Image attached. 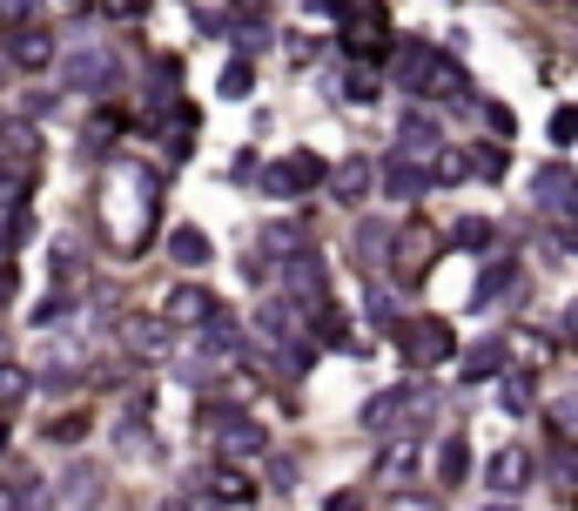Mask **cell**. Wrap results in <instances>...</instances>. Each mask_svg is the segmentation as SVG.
Listing matches in <instances>:
<instances>
[{"instance_id": "obj_25", "label": "cell", "mask_w": 578, "mask_h": 511, "mask_svg": "<svg viewBox=\"0 0 578 511\" xmlns=\"http://www.w3.org/2000/svg\"><path fill=\"white\" fill-rule=\"evenodd\" d=\"M471 478V445L464 438H444L438 445V484H464Z\"/></svg>"}, {"instance_id": "obj_26", "label": "cell", "mask_w": 578, "mask_h": 511, "mask_svg": "<svg viewBox=\"0 0 578 511\" xmlns=\"http://www.w3.org/2000/svg\"><path fill=\"white\" fill-rule=\"evenodd\" d=\"M383 249H390V229H383V222H364V229H357V263L377 270V263H383Z\"/></svg>"}, {"instance_id": "obj_2", "label": "cell", "mask_w": 578, "mask_h": 511, "mask_svg": "<svg viewBox=\"0 0 578 511\" xmlns=\"http://www.w3.org/2000/svg\"><path fill=\"white\" fill-rule=\"evenodd\" d=\"M115 336H122L128 357L161 364V357H169V344H176V323H169V316H148V310H122V316H115Z\"/></svg>"}, {"instance_id": "obj_17", "label": "cell", "mask_w": 578, "mask_h": 511, "mask_svg": "<svg viewBox=\"0 0 578 511\" xmlns=\"http://www.w3.org/2000/svg\"><path fill=\"white\" fill-rule=\"evenodd\" d=\"M0 161H8V168H28V176H34V161H41V135H34L28 122H8V128H0Z\"/></svg>"}, {"instance_id": "obj_42", "label": "cell", "mask_w": 578, "mask_h": 511, "mask_svg": "<svg viewBox=\"0 0 578 511\" xmlns=\"http://www.w3.org/2000/svg\"><path fill=\"white\" fill-rule=\"evenodd\" d=\"M558 336H565V344H578V303H571L565 316H558Z\"/></svg>"}, {"instance_id": "obj_6", "label": "cell", "mask_w": 578, "mask_h": 511, "mask_svg": "<svg viewBox=\"0 0 578 511\" xmlns=\"http://www.w3.org/2000/svg\"><path fill=\"white\" fill-rule=\"evenodd\" d=\"M61 74H67V88H81V95H102V88H115V54L102 48V41H88V48H74L67 61H61Z\"/></svg>"}, {"instance_id": "obj_13", "label": "cell", "mask_w": 578, "mask_h": 511, "mask_svg": "<svg viewBox=\"0 0 578 511\" xmlns=\"http://www.w3.org/2000/svg\"><path fill=\"white\" fill-rule=\"evenodd\" d=\"M438 48H424V41H403V54H397V81H403V88L410 95H424L431 88V74H438Z\"/></svg>"}, {"instance_id": "obj_39", "label": "cell", "mask_w": 578, "mask_h": 511, "mask_svg": "<svg viewBox=\"0 0 578 511\" xmlns=\"http://www.w3.org/2000/svg\"><path fill=\"white\" fill-rule=\"evenodd\" d=\"M484 122H491V128H498V135L512 142V108H498V102H484Z\"/></svg>"}, {"instance_id": "obj_36", "label": "cell", "mask_w": 578, "mask_h": 511, "mask_svg": "<svg viewBox=\"0 0 578 511\" xmlns=\"http://www.w3.org/2000/svg\"><path fill=\"white\" fill-rule=\"evenodd\" d=\"M383 511H438V498H424V491H397Z\"/></svg>"}, {"instance_id": "obj_18", "label": "cell", "mask_w": 578, "mask_h": 511, "mask_svg": "<svg viewBox=\"0 0 578 511\" xmlns=\"http://www.w3.org/2000/svg\"><path fill=\"white\" fill-rule=\"evenodd\" d=\"M505 290H518V263H512V255H491L484 277H477V290H471V303H477V310H491Z\"/></svg>"}, {"instance_id": "obj_30", "label": "cell", "mask_w": 578, "mask_h": 511, "mask_svg": "<svg viewBox=\"0 0 578 511\" xmlns=\"http://www.w3.org/2000/svg\"><path fill=\"white\" fill-rule=\"evenodd\" d=\"M250 88H256V67H250V61H229V67H222V95H229V102H242Z\"/></svg>"}, {"instance_id": "obj_14", "label": "cell", "mask_w": 578, "mask_h": 511, "mask_svg": "<svg viewBox=\"0 0 578 511\" xmlns=\"http://www.w3.org/2000/svg\"><path fill=\"white\" fill-rule=\"evenodd\" d=\"M370 182H377L370 155H350V161L329 168V196H337V202H364V196H370Z\"/></svg>"}, {"instance_id": "obj_29", "label": "cell", "mask_w": 578, "mask_h": 511, "mask_svg": "<svg viewBox=\"0 0 578 511\" xmlns=\"http://www.w3.org/2000/svg\"><path fill=\"white\" fill-rule=\"evenodd\" d=\"M471 176L498 182V176H505V148H498V142H477V148H471Z\"/></svg>"}, {"instance_id": "obj_16", "label": "cell", "mask_w": 578, "mask_h": 511, "mask_svg": "<svg viewBox=\"0 0 578 511\" xmlns=\"http://www.w3.org/2000/svg\"><path fill=\"white\" fill-rule=\"evenodd\" d=\"M8 61H14V67H48V61H54V34H41V28L21 21V28L8 34Z\"/></svg>"}, {"instance_id": "obj_48", "label": "cell", "mask_w": 578, "mask_h": 511, "mask_svg": "<svg viewBox=\"0 0 578 511\" xmlns=\"http://www.w3.org/2000/svg\"><path fill=\"white\" fill-rule=\"evenodd\" d=\"M0 451H8V410H0Z\"/></svg>"}, {"instance_id": "obj_31", "label": "cell", "mask_w": 578, "mask_h": 511, "mask_svg": "<svg viewBox=\"0 0 578 511\" xmlns=\"http://www.w3.org/2000/svg\"><path fill=\"white\" fill-rule=\"evenodd\" d=\"M81 438H88V417H81V410H67V417L48 424V445H81Z\"/></svg>"}, {"instance_id": "obj_11", "label": "cell", "mask_w": 578, "mask_h": 511, "mask_svg": "<svg viewBox=\"0 0 578 511\" xmlns=\"http://www.w3.org/2000/svg\"><path fill=\"white\" fill-rule=\"evenodd\" d=\"M276 270H283V283L296 290L290 303H323V255H316V249H296L290 263H276Z\"/></svg>"}, {"instance_id": "obj_33", "label": "cell", "mask_w": 578, "mask_h": 511, "mask_svg": "<svg viewBox=\"0 0 578 511\" xmlns=\"http://www.w3.org/2000/svg\"><path fill=\"white\" fill-rule=\"evenodd\" d=\"M551 431H558L565 445H578V397H558V404H551Z\"/></svg>"}, {"instance_id": "obj_23", "label": "cell", "mask_w": 578, "mask_h": 511, "mask_svg": "<svg viewBox=\"0 0 578 511\" xmlns=\"http://www.w3.org/2000/svg\"><path fill=\"white\" fill-rule=\"evenodd\" d=\"M209 498H216V504H250V498H256V478H242L235 465H216V471H209Z\"/></svg>"}, {"instance_id": "obj_21", "label": "cell", "mask_w": 578, "mask_h": 511, "mask_svg": "<svg viewBox=\"0 0 578 511\" xmlns=\"http://www.w3.org/2000/svg\"><path fill=\"white\" fill-rule=\"evenodd\" d=\"M431 249H438L431 229H403V236H397V270H403V277H424V270H431Z\"/></svg>"}, {"instance_id": "obj_20", "label": "cell", "mask_w": 578, "mask_h": 511, "mask_svg": "<svg viewBox=\"0 0 578 511\" xmlns=\"http://www.w3.org/2000/svg\"><path fill=\"white\" fill-rule=\"evenodd\" d=\"M505 357H512V351L498 344V336H484V344H471V351H464V377H471V384L505 377Z\"/></svg>"}, {"instance_id": "obj_8", "label": "cell", "mask_w": 578, "mask_h": 511, "mask_svg": "<svg viewBox=\"0 0 578 511\" xmlns=\"http://www.w3.org/2000/svg\"><path fill=\"white\" fill-rule=\"evenodd\" d=\"M48 511H102V471H61V484H48Z\"/></svg>"}, {"instance_id": "obj_22", "label": "cell", "mask_w": 578, "mask_h": 511, "mask_svg": "<svg viewBox=\"0 0 578 511\" xmlns=\"http://www.w3.org/2000/svg\"><path fill=\"white\" fill-rule=\"evenodd\" d=\"M256 249H263V263H290V255H296V249H309V242H303V229H296V222H263Z\"/></svg>"}, {"instance_id": "obj_12", "label": "cell", "mask_w": 578, "mask_h": 511, "mask_svg": "<svg viewBox=\"0 0 578 511\" xmlns=\"http://www.w3.org/2000/svg\"><path fill=\"white\" fill-rule=\"evenodd\" d=\"M532 196H538V209H558V216H571V202H578V176H571V168H538V176H532Z\"/></svg>"}, {"instance_id": "obj_38", "label": "cell", "mask_w": 578, "mask_h": 511, "mask_svg": "<svg viewBox=\"0 0 578 511\" xmlns=\"http://www.w3.org/2000/svg\"><path fill=\"white\" fill-rule=\"evenodd\" d=\"M505 404L525 410V404H532V377H505Z\"/></svg>"}, {"instance_id": "obj_3", "label": "cell", "mask_w": 578, "mask_h": 511, "mask_svg": "<svg viewBox=\"0 0 578 511\" xmlns=\"http://www.w3.org/2000/svg\"><path fill=\"white\" fill-rule=\"evenodd\" d=\"M364 424H370V431H397V424H431V390H418V384L377 390V397L364 404Z\"/></svg>"}, {"instance_id": "obj_49", "label": "cell", "mask_w": 578, "mask_h": 511, "mask_svg": "<svg viewBox=\"0 0 578 511\" xmlns=\"http://www.w3.org/2000/svg\"><path fill=\"white\" fill-rule=\"evenodd\" d=\"M161 511H189V504H182V498H176V504H161Z\"/></svg>"}, {"instance_id": "obj_32", "label": "cell", "mask_w": 578, "mask_h": 511, "mask_svg": "<svg viewBox=\"0 0 578 511\" xmlns=\"http://www.w3.org/2000/svg\"><path fill=\"white\" fill-rule=\"evenodd\" d=\"M451 242H458V249H491V222H484V216H464V222L451 229Z\"/></svg>"}, {"instance_id": "obj_4", "label": "cell", "mask_w": 578, "mask_h": 511, "mask_svg": "<svg viewBox=\"0 0 578 511\" xmlns=\"http://www.w3.org/2000/svg\"><path fill=\"white\" fill-rule=\"evenodd\" d=\"M316 182H329V176H323V161L303 155V148L263 161V196H276V202H290V196H303V189H316Z\"/></svg>"}, {"instance_id": "obj_40", "label": "cell", "mask_w": 578, "mask_h": 511, "mask_svg": "<svg viewBox=\"0 0 578 511\" xmlns=\"http://www.w3.org/2000/svg\"><path fill=\"white\" fill-rule=\"evenodd\" d=\"M28 14H34V0H0V21H14V28H21Z\"/></svg>"}, {"instance_id": "obj_7", "label": "cell", "mask_w": 578, "mask_h": 511, "mask_svg": "<svg viewBox=\"0 0 578 511\" xmlns=\"http://www.w3.org/2000/svg\"><path fill=\"white\" fill-rule=\"evenodd\" d=\"M484 484H491V498H518V491L532 484V451H525V445L491 451V465H484Z\"/></svg>"}, {"instance_id": "obj_27", "label": "cell", "mask_w": 578, "mask_h": 511, "mask_svg": "<svg viewBox=\"0 0 578 511\" xmlns=\"http://www.w3.org/2000/svg\"><path fill=\"white\" fill-rule=\"evenodd\" d=\"M410 465H418V445H410V438H403V445H390V451L377 458V471H383L390 484H403V478H410Z\"/></svg>"}, {"instance_id": "obj_46", "label": "cell", "mask_w": 578, "mask_h": 511, "mask_svg": "<svg viewBox=\"0 0 578 511\" xmlns=\"http://www.w3.org/2000/svg\"><path fill=\"white\" fill-rule=\"evenodd\" d=\"M558 242H565V249H571V255H578V229H558Z\"/></svg>"}, {"instance_id": "obj_37", "label": "cell", "mask_w": 578, "mask_h": 511, "mask_svg": "<svg viewBox=\"0 0 578 511\" xmlns=\"http://www.w3.org/2000/svg\"><path fill=\"white\" fill-rule=\"evenodd\" d=\"M344 102H377V81H370V74H350V81H344Z\"/></svg>"}, {"instance_id": "obj_15", "label": "cell", "mask_w": 578, "mask_h": 511, "mask_svg": "<svg viewBox=\"0 0 578 511\" xmlns=\"http://www.w3.org/2000/svg\"><path fill=\"white\" fill-rule=\"evenodd\" d=\"M216 296L209 290H196V283H182V290H169V310H161V316H169V323H216Z\"/></svg>"}, {"instance_id": "obj_47", "label": "cell", "mask_w": 578, "mask_h": 511, "mask_svg": "<svg viewBox=\"0 0 578 511\" xmlns=\"http://www.w3.org/2000/svg\"><path fill=\"white\" fill-rule=\"evenodd\" d=\"M484 511H518V504H512V498H491V504H484Z\"/></svg>"}, {"instance_id": "obj_44", "label": "cell", "mask_w": 578, "mask_h": 511, "mask_svg": "<svg viewBox=\"0 0 578 511\" xmlns=\"http://www.w3.org/2000/svg\"><path fill=\"white\" fill-rule=\"evenodd\" d=\"M309 14H344V0H309Z\"/></svg>"}, {"instance_id": "obj_34", "label": "cell", "mask_w": 578, "mask_h": 511, "mask_svg": "<svg viewBox=\"0 0 578 511\" xmlns=\"http://www.w3.org/2000/svg\"><path fill=\"white\" fill-rule=\"evenodd\" d=\"M431 176H438V182H464V176H471V155H458V148H444V155L431 161Z\"/></svg>"}, {"instance_id": "obj_35", "label": "cell", "mask_w": 578, "mask_h": 511, "mask_svg": "<svg viewBox=\"0 0 578 511\" xmlns=\"http://www.w3.org/2000/svg\"><path fill=\"white\" fill-rule=\"evenodd\" d=\"M551 142H558V148L578 142V108H558V115H551Z\"/></svg>"}, {"instance_id": "obj_45", "label": "cell", "mask_w": 578, "mask_h": 511, "mask_svg": "<svg viewBox=\"0 0 578 511\" xmlns=\"http://www.w3.org/2000/svg\"><path fill=\"white\" fill-rule=\"evenodd\" d=\"M0 303H14V270H0Z\"/></svg>"}, {"instance_id": "obj_43", "label": "cell", "mask_w": 578, "mask_h": 511, "mask_svg": "<svg viewBox=\"0 0 578 511\" xmlns=\"http://www.w3.org/2000/svg\"><path fill=\"white\" fill-rule=\"evenodd\" d=\"M102 8H108V14H122V21H128V14H141V0H102Z\"/></svg>"}, {"instance_id": "obj_24", "label": "cell", "mask_w": 578, "mask_h": 511, "mask_svg": "<svg viewBox=\"0 0 578 511\" xmlns=\"http://www.w3.org/2000/svg\"><path fill=\"white\" fill-rule=\"evenodd\" d=\"M169 255H176L182 270H202L209 255H216V242H209L202 229H176V236H169Z\"/></svg>"}, {"instance_id": "obj_1", "label": "cell", "mask_w": 578, "mask_h": 511, "mask_svg": "<svg viewBox=\"0 0 578 511\" xmlns=\"http://www.w3.org/2000/svg\"><path fill=\"white\" fill-rule=\"evenodd\" d=\"M202 431H209V445L235 465V458H263V417H250V410H235V404H209L202 410Z\"/></svg>"}, {"instance_id": "obj_9", "label": "cell", "mask_w": 578, "mask_h": 511, "mask_svg": "<svg viewBox=\"0 0 578 511\" xmlns=\"http://www.w3.org/2000/svg\"><path fill=\"white\" fill-rule=\"evenodd\" d=\"M397 155H410V161H438V155H444V128H438L424 108H410L403 128H397Z\"/></svg>"}, {"instance_id": "obj_19", "label": "cell", "mask_w": 578, "mask_h": 511, "mask_svg": "<svg viewBox=\"0 0 578 511\" xmlns=\"http://www.w3.org/2000/svg\"><path fill=\"white\" fill-rule=\"evenodd\" d=\"M115 451L135 458V465H161V445L148 438V424H141V417H122V424H115Z\"/></svg>"}, {"instance_id": "obj_28", "label": "cell", "mask_w": 578, "mask_h": 511, "mask_svg": "<svg viewBox=\"0 0 578 511\" xmlns=\"http://www.w3.org/2000/svg\"><path fill=\"white\" fill-rule=\"evenodd\" d=\"M28 390H34V377H28L21 364H0V410H14Z\"/></svg>"}, {"instance_id": "obj_5", "label": "cell", "mask_w": 578, "mask_h": 511, "mask_svg": "<svg viewBox=\"0 0 578 511\" xmlns=\"http://www.w3.org/2000/svg\"><path fill=\"white\" fill-rule=\"evenodd\" d=\"M397 344H403V357L410 364H451V323H438V316H410V323H397Z\"/></svg>"}, {"instance_id": "obj_10", "label": "cell", "mask_w": 578, "mask_h": 511, "mask_svg": "<svg viewBox=\"0 0 578 511\" xmlns=\"http://www.w3.org/2000/svg\"><path fill=\"white\" fill-rule=\"evenodd\" d=\"M377 182H383V196H390V202H418L431 176H424V161H410V155H390V161L377 168Z\"/></svg>"}, {"instance_id": "obj_41", "label": "cell", "mask_w": 578, "mask_h": 511, "mask_svg": "<svg viewBox=\"0 0 578 511\" xmlns=\"http://www.w3.org/2000/svg\"><path fill=\"white\" fill-rule=\"evenodd\" d=\"M323 511H364V498H357V491H337V498H329Z\"/></svg>"}]
</instances>
